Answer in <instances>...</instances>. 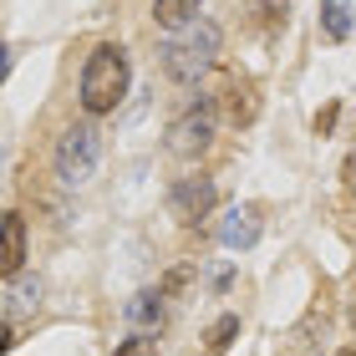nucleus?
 Wrapping results in <instances>:
<instances>
[{
	"label": "nucleus",
	"instance_id": "obj_8",
	"mask_svg": "<svg viewBox=\"0 0 356 356\" xmlns=\"http://www.w3.org/2000/svg\"><path fill=\"white\" fill-rule=\"evenodd\" d=\"M127 326H138V336H148L163 326V296L158 290H138L133 305H127Z\"/></svg>",
	"mask_w": 356,
	"mask_h": 356
},
{
	"label": "nucleus",
	"instance_id": "obj_17",
	"mask_svg": "<svg viewBox=\"0 0 356 356\" xmlns=\"http://www.w3.org/2000/svg\"><path fill=\"white\" fill-rule=\"evenodd\" d=\"M336 356H351V346H341V351H336Z\"/></svg>",
	"mask_w": 356,
	"mask_h": 356
},
{
	"label": "nucleus",
	"instance_id": "obj_3",
	"mask_svg": "<svg viewBox=\"0 0 356 356\" xmlns=\"http://www.w3.org/2000/svg\"><path fill=\"white\" fill-rule=\"evenodd\" d=\"M51 163H56V178L67 188H82L87 178L97 173V163H102V133H97L92 122H72L67 133L56 138Z\"/></svg>",
	"mask_w": 356,
	"mask_h": 356
},
{
	"label": "nucleus",
	"instance_id": "obj_4",
	"mask_svg": "<svg viewBox=\"0 0 356 356\" xmlns=\"http://www.w3.org/2000/svg\"><path fill=\"white\" fill-rule=\"evenodd\" d=\"M214 122H219L214 97H188V107L168 122V153L173 158H199V153H209V143H214Z\"/></svg>",
	"mask_w": 356,
	"mask_h": 356
},
{
	"label": "nucleus",
	"instance_id": "obj_16",
	"mask_svg": "<svg viewBox=\"0 0 356 356\" xmlns=\"http://www.w3.org/2000/svg\"><path fill=\"white\" fill-rule=\"evenodd\" d=\"M6 351H10V321L0 316V356H6Z\"/></svg>",
	"mask_w": 356,
	"mask_h": 356
},
{
	"label": "nucleus",
	"instance_id": "obj_15",
	"mask_svg": "<svg viewBox=\"0 0 356 356\" xmlns=\"http://www.w3.org/2000/svg\"><path fill=\"white\" fill-rule=\"evenodd\" d=\"M6 76H10V46L0 41V82H6Z\"/></svg>",
	"mask_w": 356,
	"mask_h": 356
},
{
	"label": "nucleus",
	"instance_id": "obj_6",
	"mask_svg": "<svg viewBox=\"0 0 356 356\" xmlns=\"http://www.w3.org/2000/svg\"><path fill=\"white\" fill-rule=\"evenodd\" d=\"M26 214H15V209H6L0 214V280H10V275L26 270Z\"/></svg>",
	"mask_w": 356,
	"mask_h": 356
},
{
	"label": "nucleus",
	"instance_id": "obj_12",
	"mask_svg": "<svg viewBox=\"0 0 356 356\" xmlns=\"http://www.w3.org/2000/svg\"><path fill=\"white\" fill-rule=\"evenodd\" d=\"M234 336H239V316L229 311V316H219L214 326L204 331V356H224V351L234 346Z\"/></svg>",
	"mask_w": 356,
	"mask_h": 356
},
{
	"label": "nucleus",
	"instance_id": "obj_9",
	"mask_svg": "<svg viewBox=\"0 0 356 356\" xmlns=\"http://www.w3.org/2000/svg\"><path fill=\"white\" fill-rule=\"evenodd\" d=\"M321 31H326V41H346L351 36V0H321Z\"/></svg>",
	"mask_w": 356,
	"mask_h": 356
},
{
	"label": "nucleus",
	"instance_id": "obj_13",
	"mask_svg": "<svg viewBox=\"0 0 356 356\" xmlns=\"http://www.w3.org/2000/svg\"><path fill=\"white\" fill-rule=\"evenodd\" d=\"M10 300H15V311H36L41 305V280L36 275H10Z\"/></svg>",
	"mask_w": 356,
	"mask_h": 356
},
{
	"label": "nucleus",
	"instance_id": "obj_11",
	"mask_svg": "<svg viewBox=\"0 0 356 356\" xmlns=\"http://www.w3.org/2000/svg\"><path fill=\"white\" fill-rule=\"evenodd\" d=\"M199 6H204V0H153V21L168 26V31H178L184 21L199 15Z\"/></svg>",
	"mask_w": 356,
	"mask_h": 356
},
{
	"label": "nucleus",
	"instance_id": "obj_7",
	"mask_svg": "<svg viewBox=\"0 0 356 356\" xmlns=\"http://www.w3.org/2000/svg\"><path fill=\"white\" fill-rule=\"evenodd\" d=\"M219 239H224L229 250H250L254 239H260V209H254V204L229 209V214H224V224H219Z\"/></svg>",
	"mask_w": 356,
	"mask_h": 356
},
{
	"label": "nucleus",
	"instance_id": "obj_1",
	"mask_svg": "<svg viewBox=\"0 0 356 356\" xmlns=\"http://www.w3.org/2000/svg\"><path fill=\"white\" fill-rule=\"evenodd\" d=\"M127 87H133V61H127L122 41H97L82 67V112L87 118H107L122 107Z\"/></svg>",
	"mask_w": 356,
	"mask_h": 356
},
{
	"label": "nucleus",
	"instance_id": "obj_5",
	"mask_svg": "<svg viewBox=\"0 0 356 356\" xmlns=\"http://www.w3.org/2000/svg\"><path fill=\"white\" fill-rule=\"evenodd\" d=\"M214 204H219V184L209 173H184L178 184L168 188V214L178 224H199L214 214Z\"/></svg>",
	"mask_w": 356,
	"mask_h": 356
},
{
	"label": "nucleus",
	"instance_id": "obj_2",
	"mask_svg": "<svg viewBox=\"0 0 356 356\" xmlns=\"http://www.w3.org/2000/svg\"><path fill=\"white\" fill-rule=\"evenodd\" d=\"M219 46H224V31L209 21V15H193V21H184L178 31H168V41L158 46V56H163V72L178 87H193L219 61Z\"/></svg>",
	"mask_w": 356,
	"mask_h": 356
},
{
	"label": "nucleus",
	"instance_id": "obj_10",
	"mask_svg": "<svg viewBox=\"0 0 356 356\" xmlns=\"http://www.w3.org/2000/svg\"><path fill=\"white\" fill-rule=\"evenodd\" d=\"M224 97H229V102H224V118H229L234 127H245V122H254V112H260V102H254V87H229V92H224Z\"/></svg>",
	"mask_w": 356,
	"mask_h": 356
},
{
	"label": "nucleus",
	"instance_id": "obj_14",
	"mask_svg": "<svg viewBox=\"0 0 356 356\" xmlns=\"http://www.w3.org/2000/svg\"><path fill=\"white\" fill-rule=\"evenodd\" d=\"M112 356H158V346H153V336H127Z\"/></svg>",
	"mask_w": 356,
	"mask_h": 356
}]
</instances>
